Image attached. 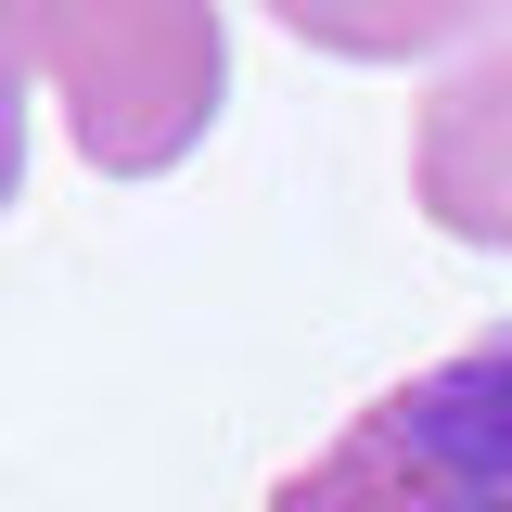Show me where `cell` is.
<instances>
[{"label": "cell", "instance_id": "6da1fadb", "mask_svg": "<svg viewBox=\"0 0 512 512\" xmlns=\"http://www.w3.org/2000/svg\"><path fill=\"white\" fill-rule=\"evenodd\" d=\"M269 512H512V333H474L346 410L333 448H308Z\"/></svg>", "mask_w": 512, "mask_h": 512}, {"label": "cell", "instance_id": "7a4b0ae2", "mask_svg": "<svg viewBox=\"0 0 512 512\" xmlns=\"http://www.w3.org/2000/svg\"><path fill=\"white\" fill-rule=\"evenodd\" d=\"M39 77L103 180H167L218 128L231 26L218 0H39Z\"/></svg>", "mask_w": 512, "mask_h": 512}, {"label": "cell", "instance_id": "3957f363", "mask_svg": "<svg viewBox=\"0 0 512 512\" xmlns=\"http://www.w3.org/2000/svg\"><path fill=\"white\" fill-rule=\"evenodd\" d=\"M410 192L448 244L512 256V13L423 90V128H410Z\"/></svg>", "mask_w": 512, "mask_h": 512}, {"label": "cell", "instance_id": "277c9868", "mask_svg": "<svg viewBox=\"0 0 512 512\" xmlns=\"http://www.w3.org/2000/svg\"><path fill=\"white\" fill-rule=\"evenodd\" d=\"M308 52L333 64H423V52H461V39H487L512 0H269Z\"/></svg>", "mask_w": 512, "mask_h": 512}, {"label": "cell", "instance_id": "5b68a950", "mask_svg": "<svg viewBox=\"0 0 512 512\" xmlns=\"http://www.w3.org/2000/svg\"><path fill=\"white\" fill-rule=\"evenodd\" d=\"M26 64H39V0H0V205L26 180Z\"/></svg>", "mask_w": 512, "mask_h": 512}]
</instances>
